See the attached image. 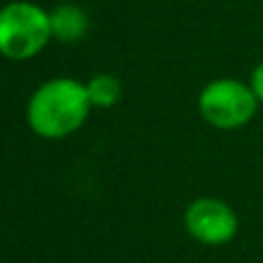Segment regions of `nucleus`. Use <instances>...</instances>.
I'll use <instances>...</instances> for the list:
<instances>
[{"instance_id": "39448f33", "label": "nucleus", "mask_w": 263, "mask_h": 263, "mask_svg": "<svg viewBox=\"0 0 263 263\" xmlns=\"http://www.w3.org/2000/svg\"><path fill=\"white\" fill-rule=\"evenodd\" d=\"M51 37L58 42H77L88 32V16L77 5H60L49 14Z\"/></svg>"}, {"instance_id": "20e7f679", "label": "nucleus", "mask_w": 263, "mask_h": 263, "mask_svg": "<svg viewBox=\"0 0 263 263\" xmlns=\"http://www.w3.org/2000/svg\"><path fill=\"white\" fill-rule=\"evenodd\" d=\"M185 227L194 240L217 247L227 245L238 233V215L219 199H196L185 213Z\"/></svg>"}, {"instance_id": "f257e3e1", "label": "nucleus", "mask_w": 263, "mask_h": 263, "mask_svg": "<svg viewBox=\"0 0 263 263\" xmlns=\"http://www.w3.org/2000/svg\"><path fill=\"white\" fill-rule=\"evenodd\" d=\"M88 88L74 79H53L28 102V125L44 139H65L86 123L90 111Z\"/></svg>"}, {"instance_id": "423d86ee", "label": "nucleus", "mask_w": 263, "mask_h": 263, "mask_svg": "<svg viewBox=\"0 0 263 263\" xmlns=\"http://www.w3.org/2000/svg\"><path fill=\"white\" fill-rule=\"evenodd\" d=\"M86 88L92 106H114L120 100V83L111 74H97L88 81Z\"/></svg>"}, {"instance_id": "7ed1b4c3", "label": "nucleus", "mask_w": 263, "mask_h": 263, "mask_svg": "<svg viewBox=\"0 0 263 263\" xmlns=\"http://www.w3.org/2000/svg\"><path fill=\"white\" fill-rule=\"evenodd\" d=\"M259 100L250 83L236 79L210 81L199 95V111L208 125L217 129H240L256 116Z\"/></svg>"}, {"instance_id": "f03ea898", "label": "nucleus", "mask_w": 263, "mask_h": 263, "mask_svg": "<svg viewBox=\"0 0 263 263\" xmlns=\"http://www.w3.org/2000/svg\"><path fill=\"white\" fill-rule=\"evenodd\" d=\"M51 40V18L32 3H12L0 9V53L12 60L37 55Z\"/></svg>"}, {"instance_id": "0eeeda50", "label": "nucleus", "mask_w": 263, "mask_h": 263, "mask_svg": "<svg viewBox=\"0 0 263 263\" xmlns=\"http://www.w3.org/2000/svg\"><path fill=\"white\" fill-rule=\"evenodd\" d=\"M250 88L252 92L256 95V100H259V104H263V60L259 65H256L254 69H252V77H250Z\"/></svg>"}]
</instances>
